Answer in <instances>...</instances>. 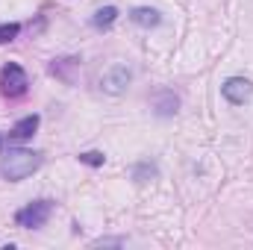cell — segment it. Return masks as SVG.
I'll use <instances>...</instances> for the list:
<instances>
[{"mask_svg": "<svg viewBox=\"0 0 253 250\" xmlns=\"http://www.w3.org/2000/svg\"><path fill=\"white\" fill-rule=\"evenodd\" d=\"M42 153H36V150H27V147H9V150H3V156H0V174H3V180H9V183H21V180H27L30 174H36L39 168H42Z\"/></svg>", "mask_w": 253, "mask_h": 250, "instance_id": "6da1fadb", "label": "cell"}, {"mask_svg": "<svg viewBox=\"0 0 253 250\" xmlns=\"http://www.w3.org/2000/svg\"><path fill=\"white\" fill-rule=\"evenodd\" d=\"M50 215H53V200H33L15 212V224L21 230H39L50 221Z\"/></svg>", "mask_w": 253, "mask_h": 250, "instance_id": "7a4b0ae2", "label": "cell"}, {"mask_svg": "<svg viewBox=\"0 0 253 250\" xmlns=\"http://www.w3.org/2000/svg\"><path fill=\"white\" fill-rule=\"evenodd\" d=\"M30 80H27V71L18 62H6L0 68V94L3 97H21L27 91Z\"/></svg>", "mask_w": 253, "mask_h": 250, "instance_id": "3957f363", "label": "cell"}, {"mask_svg": "<svg viewBox=\"0 0 253 250\" xmlns=\"http://www.w3.org/2000/svg\"><path fill=\"white\" fill-rule=\"evenodd\" d=\"M129 83H132V71H129L124 62L109 65V68L103 71V77H100V88H103L106 94H112V97L124 94L126 88H129Z\"/></svg>", "mask_w": 253, "mask_h": 250, "instance_id": "277c9868", "label": "cell"}, {"mask_svg": "<svg viewBox=\"0 0 253 250\" xmlns=\"http://www.w3.org/2000/svg\"><path fill=\"white\" fill-rule=\"evenodd\" d=\"M221 94L227 97V103L233 106H245L253 97V83L248 77H227L224 85H221Z\"/></svg>", "mask_w": 253, "mask_h": 250, "instance_id": "5b68a950", "label": "cell"}, {"mask_svg": "<svg viewBox=\"0 0 253 250\" xmlns=\"http://www.w3.org/2000/svg\"><path fill=\"white\" fill-rule=\"evenodd\" d=\"M150 103H153V112H156L159 118H171V115H177V109H180V97H177L171 88H159Z\"/></svg>", "mask_w": 253, "mask_h": 250, "instance_id": "8992f818", "label": "cell"}, {"mask_svg": "<svg viewBox=\"0 0 253 250\" xmlns=\"http://www.w3.org/2000/svg\"><path fill=\"white\" fill-rule=\"evenodd\" d=\"M39 124H42L39 115H27V118H21L18 124L9 129V141H27V138H33L36 129H39Z\"/></svg>", "mask_w": 253, "mask_h": 250, "instance_id": "52a82bcc", "label": "cell"}, {"mask_svg": "<svg viewBox=\"0 0 253 250\" xmlns=\"http://www.w3.org/2000/svg\"><path fill=\"white\" fill-rule=\"evenodd\" d=\"M129 21L138 24V27H144V30H150V27H159L162 24V15L156 9H150V6H135L129 12Z\"/></svg>", "mask_w": 253, "mask_h": 250, "instance_id": "ba28073f", "label": "cell"}, {"mask_svg": "<svg viewBox=\"0 0 253 250\" xmlns=\"http://www.w3.org/2000/svg\"><path fill=\"white\" fill-rule=\"evenodd\" d=\"M115 21H118V9H115V6H100V9L91 15V27H94V30H109Z\"/></svg>", "mask_w": 253, "mask_h": 250, "instance_id": "9c48e42d", "label": "cell"}, {"mask_svg": "<svg viewBox=\"0 0 253 250\" xmlns=\"http://www.w3.org/2000/svg\"><path fill=\"white\" fill-rule=\"evenodd\" d=\"M156 177V165L153 162H138L135 168H132V180L135 183H147V180H153Z\"/></svg>", "mask_w": 253, "mask_h": 250, "instance_id": "30bf717a", "label": "cell"}, {"mask_svg": "<svg viewBox=\"0 0 253 250\" xmlns=\"http://www.w3.org/2000/svg\"><path fill=\"white\" fill-rule=\"evenodd\" d=\"M77 159H80L83 165H91V168H97V165H103V162H106V156H103L100 150H85V153H80Z\"/></svg>", "mask_w": 253, "mask_h": 250, "instance_id": "8fae6325", "label": "cell"}, {"mask_svg": "<svg viewBox=\"0 0 253 250\" xmlns=\"http://www.w3.org/2000/svg\"><path fill=\"white\" fill-rule=\"evenodd\" d=\"M18 33H21V24H0V44L15 42V39H18Z\"/></svg>", "mask_w": 253, "mask_h": 250, "instance_id": "7c38bea8", "label": "cell"}, {"mask_svg": "<svg viewBox=\"0 0 253 250\" xmlns=\"http://www.w3.org/2000/svg\"><path fill=\"white\" fill-rule=\"evenodd\" d=\"M0 141H3V135H0Z\"/></svg>", "mask_w": 253, "mask_h": 250, "instance_id": "4fadbf2b", "label": "cell"}]
</instances>
